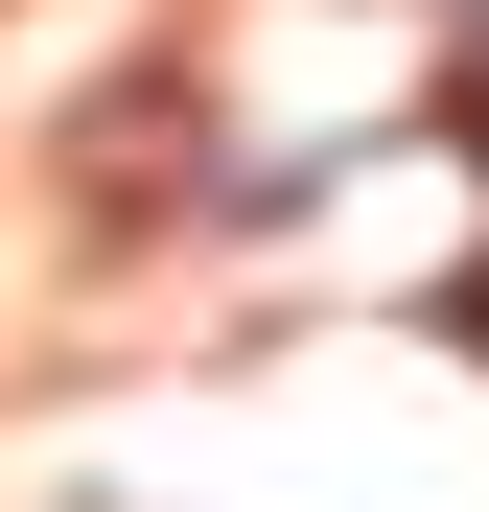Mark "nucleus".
I'll return each mask as SVG.
<instances>
[{
  "label": "nucleus",
  "instance_id": "obj_1",
  "mask_svg": "<svg viewBox=\"0 0 489 512\" xmlns=\"http://www.w3.org/2000/svg\"><path fill=\"white\" fill-rule=\"evenodd\" d=\"M466 117H489V24H466Z\"/></svg>",
  "mask_w": 489,
  "mask_h": 512
}]
</instances>
